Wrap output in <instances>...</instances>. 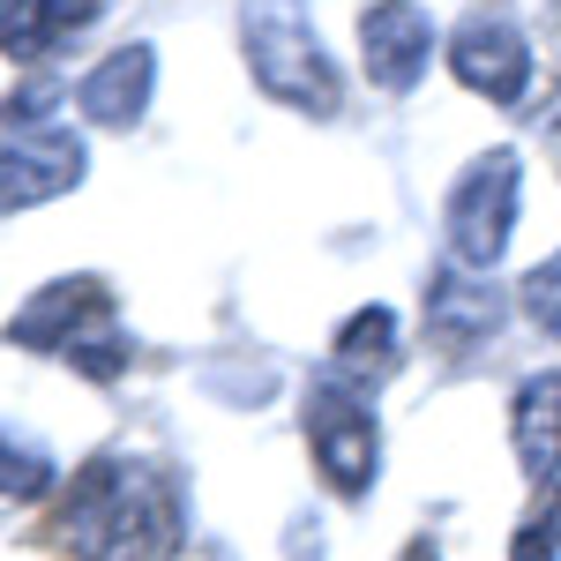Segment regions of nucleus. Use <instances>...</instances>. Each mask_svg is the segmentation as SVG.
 I'll return each mask as SVG.
<instances>
[{
    "mask_svg": "<svg viewBox=\"0 0 561 561\" xmlns=\"http://www.w3.org/2000/svg\"><path fill=\"white\" fill-rule=\"evenodd\" d=\"M68 547L83 561H173L180 554L173 486L142 465H90L68 486Z\"/></svg>",
    "mask_w": 561,
    "mask_h": 561,
    "instance_id": "1",
    "label": "nucleus"
},
{
    "mask_svg": "<svg viewBox=\"0 0 561 561\" xmlns=\"http://www.w3.org/2000/svg\"><path fill=\"white\" fill-rule=\"evenodd\" d=\"M53 486V465H45V449L31 442H15V434H0V494H15V502H31Z\"/></svg>",
    "mask_w": 561,
    "mask_h": 561,
    "instance_id": "14",
    "label": "nucleus"
},
{
    "mask_svg": "<svg viewBox=\"0 0 561 561\" xmlns=\"http://www.w3.org/2000/svg\"><path fill=\"white\" fill-rule=\"evenodd\" d=\"M150 68H158V60H150V45H121L113 60H98V68L83 76L76 105H83L98 128H128L135 113L150 105Z\"/></svg>",
    "mask_w": 561,
    "mask_h": 561,
    "instance_id": "10",
    "label": "nucleus"
},
{
    "mask_svg": "<svg viewBox=\"0 0 561 561\" xmlns=\"http://www.w3.org/2000/svg\"><path fill=\"white\" fill-rule=\"evenodd\" d=\"M8 337H15V345H31V352H60V359H76L90 382H113V375L128 367V337H121L113 300H105V285H98V277L45 285L38 300L15 314V330H8Z\"/></svg>",
    "mask_w": 561,
    "mask_h": 561,
    "instance_id": "2",
    "label": "nucleus"
},
{
    "mask_svg": "<svg viewBox=\"0 0 561 561\" xmlns=\"http://www.w3.org/2000/svg\"><path fill=\"white\" fill-rule=\"evenodd\" d=\"M510 225H517V150H494L449 195V248H457V262L486 270L510 248Z\"/></svg>",
    "mask_w": 561,
    "mask_h": 561,
    "instance_id": "4",
    "label": "nucleus"
},
{
    "mask_svg": "<svg viewBox=\"0 0 561 561\" xmlns=\"http://www.w3.org/2000/svg\"><path fill=\"white\" fill-rule=\"evenodd\" d=\"M547 531H554V539H561V494H554V502H547Z\"/></svg>",
    "mask_w": 561,
    "mask_h": 561,
    "instance_id": "17",
    "label": "nucleus"
},
{
    "mask_svg": "<svg viewBox=\"0 0 561 561\" xmlns=\"http://www.w3.org/2000/svg\"><path fill=\"white\" fill-rule=\"evenodd\" d=\"M554 547H561V539L547 531V524H524L517 547H510V561H554Z\"/></svg>",
    "mask_w": 561,
    "mask_h": 561,
    "instance_id": "16",
    "label": "nucleus"
},
{
    "mask_svg": "<svg viewBox=\"0 0 561 561\" xmlns=\"http://www.w3.org/2000/svg\"><path fill=\"white\" fill-rule=\"evenodd\" d=\"M412 561H434V547H412Z\"/></svg>",
    "mask_w": 561,
    "mask_h": 561,
    "instance_id": "18",
    "label": "nucleus"
},
{
    "mask_svg": "<svg viewBox=\"0 0 561 561\" xmlns=\"http://www.w3.org/2000/svg\"><path fill=\"white\" fill-rule=\"evenodd\" d=\"M517 457L524 472H561V375H531L517 389Z\"/></svg>",
    "mask_w": 561,
    "mask_h": 561,
    "instance_id": "12",
    "label": "nucleus"
},
{
    "mask_svg": "<svg viewBox=\"0 0 561 561\" xmlns=\"http://www.w3.org/2000/svg\"><path fill=\"white\" fill-rule=\"evenodd\" d=\"M105 0H0V53L8 60H45L68 31H83Z\"/></svg>",
    "mask_w": 561,
    "mask_h": 561,
    "instance_id": "11",
    "label": "nucleus"
},
{
    "mask_svg": "<svg viewBox=\"0 0 561 561\" xmlns=\"http://www.w3.org/2000/svg\"><path fill=\"white\" fill-rule=\"evenodd\" d=\"M449 68H457L465 90H486L494 105H517L524 83H531V45L510 23H465L457 45H449Z\"/></svg>",
    "mask_w": 561,
    "mask_h": 561,
    "instance_id": "8",
    "label": "nucleus"
},
{
    "mask_svg": "<svg viewBox=\"0 0 561 561\" xmlns=\"http://www.w3.org/2000/svg\"><path fill=\"white\" fill-rule=\"evenodd\" d=\"M427 53H434L427 8H412V0H375V8L359 15V60H367V76L382 90H412L427 76Z\"/></svg>",
    "mask_w": 561,
    "mask_h": 561,
    "instance_id": "7",
    "label": "nucleus"
},
{
    "mask_svg": "<svg viewBox=\"0 0 561 561\" xmlns=\"http://www.w3.org/2000/svg\"><path fill=\"white\" fill-rule=\"evenodd\" d=\"M307 442H314L322 479L345 502H359L375 486V420H367L359 397H345V389H307Z\"/></svg>",
    "mask_w": 561,
    "mask_h": 561,
    "instance_id": "5",
    "label": "nucleus"
},
{
    "mask_svg": "<svg viewBox=\"0 0 561 561\" xmlns=\"http://www.w3.org/2000/svg\"><path fill=\"white\" fill-rule=\"evenodd\" d=\"M337 367L367 375V382H382L389 367H397V322H389V307H367V314H352L345 330H337Z\"/></svg>",
    "mask_w": 561,
    "mask_h": 561,
    "instance_id": "13",
    "label": "nucleus"
},
{
    "mask_svg": "<svg viewBox=\"0 0 561 561\" xmlns=\"http://www.w3.org/2000/svg\"><path fill=\"white\" fill-rule=\"evenodd\" d=\"M248 15V68L270 98L300 105V113H337V76L314 53L307 31V0H240Z\"/></svg>",
    "mask_w": 561,
    "mask_h": 561,
    "instance_id": "3",
    "label": "nucleus"
},
{
    "mask_svg": "<svg viewBox=\"0 0 561 561\" xmlns=\"http://www.w3.org/2000/svg\"><path fill=\"white\" fill-rule=\"evenodd\" d=\"M494 322H502V293L494 285H479V277H457V270H442L427 285V337L449 352L479 345V337H494Z\"/></svg>",
    "mask_w": 561,
    "mask_h": 561,
    "instance_id": "9",
    "label": "nucleus"
},
{
    "mask_svg": "<svg viewBox=\"0 0 561 561\" xmlns=\"http://www.w3.org/2000/svg\"><path fill=\"white\" fill-rule=\"evenodd\" d=\"M524 314H531L547 337H561V255H547L524 277Z\"/></svg>",
    "mask_w": 561,
    "mask_h": 561,
    "instance_id": "15",
    "label": "nucleus"
},
{
    "mask_svg": "<svg viewBox=\"0 0 561 561\" xmlns=\"http://www.w3.org/2000/svg\"><path fill=\"white\" fill-rule=\"evenodd\" d=\"M83 180V142L53 121H31V128L0 135V210H31L45 195L76 187Z\"/></svg>",
    "mask_w": 561,
    "mask_h": 561,
    "instance_id": "6",
    "label": "nucleus"
}]
</instances>
